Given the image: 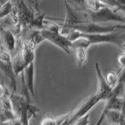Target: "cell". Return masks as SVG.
<instances>
[{
    "label": "cell",
    "instance_id": "6da1fadb",
    "mask_svg": "<svg viewBox=\"0 0 125 125\" xmlns=\"http://www.w3.org/2000/svg\"><path fill=\"white\" fill-rule=\"evenodd\" d=\"M59 31L69 41L71 42L72 48L83 47L88 49L92 45L111 43V44L117 45L124 52L125 42L124 30L104 34H88L80 32V31L69 28V27H62L60 26Z\"/></svg>",
    "mask_w": 125,
    "mask_h": 125
},
{
    "label": "cell",
    "instance_id": "7a4b0ae2",
    "mask_svg": "<svg viewBox=\"0 0 125 125\" xmlns=\"http://www.w3.org/2000/svg\"><path fill=\"white\" fill-rule=\"evenodd\" d=\"M9 97L13 111L21 124H28L29 120L39 112V109L31 104V99L21 93L12 92Z\"/></svg>",
    "mask_w": 125,
    "mask_h": 125
},
{
    "label": "cell",
    "instance_id": "3957f363",
    "mask_svg": "<svg viewBox=\"0 0 125 125\" xmlns=\"http://www.w3.org/2000/svg\"><path fill=\"white\" fill-rule=\"evenodd\" d=\"M86 14L88 22H118L124 24L125 23L124 11L111 6H105L95 11L86 10Z\"/></svg>",
    "mask_w": 125,
    "mask_h": 125
},
{
    "label": "cell",
    "instance_id": "277c9868",
    "mask_svg": "<svg viewBox=\"0 0 125 125\" xmlns=\"http://www.w3.org/2000/svg\"><path fill=\"white\" fill-rule=\"evenodd\" d=\"M59 24H51L45 26L41 29V33L45 41L51 42L58 48L61 49L66 54H70V49H72L71 42L69 41L63 34L59 31Z\"/></svg>",
    "mask_w": 125,
    "mask_h": 125
},
{
    "label": "cell",
    "instance_id": "5b68a950",
    "mask_svg": "<svg viewBox=\"0 0 125 125\" xmlns=\"http://www.w3.org/2000/svg\"><path fill=\"white\" fill-rule=\"evenodd\" d=\"M0 70H2L6 81L9 83L12 92H17V81L16 74L12 65V56L0 45Z\"/></svg>",
    "mask_w": 125,
    "mask_h": 125
},
{
    "label": "cell",
    "instance_id": "8992f818",
    "mask_svg": "<svg viewBox=\"0 0 125 125\" xmlns=\"http://www.w3.org/2000/svg\"><path fill=\"white\" fill-rule=\"evenodd\" d=\"M70 28L80 31L82 33L88 34H104L109 33L113 31H117L120 30H124L125 26L124 23L111 26H103L99 24V23L94 22H84L79 24L74 25Z\"/></svg>",
    "mask_w": 125,
    "mask_h": 125
},
{
    "label": "cell",
    "instance_id": "52a82bcc",
    "mask_svg": "<svg viewBox=\"0 0 125 125\" xmlns=\"http://www.w3.org/2000/svg\"><path fill=\"white\" fill-rule=\"evenodd\" d=\"M100 101L101 99H99V97L97 95H95V94H94L92 95H90L87 99L83 100L73 111L70 113V118L69 124H73L76 120L80 118L81 116L88 113L89 111Z\"/></svg>",
    "mask_w": 125,
    "mask_h": 125
},
{
    "label": "cell",
    "instance_id": "ba28073f",
    "mask_svg": "<svg viewBox=\"0 0 125 125\" xmlns=\"http://www.w3.org/2000/svg\"><path fill=\"white\" fill-rule=\"evenodd\" d=\"M95 68L97 74V90L95 94L99 97L101 101H105L110 95L113 88H111L107 83L98 62L95 63Z\"/></svg>",
    "mask_w": 125,
    "mask_h": 125
},
{
    "label": "cell",
    "instance_id": "9c48e42d",
    "mask_svg": "<svg viewBox=\"0 0 125 125\" xmlns=\"http://www.w3.org/2000/svg\"><path fill=\"white\" fill-rule=\"evenodd\" d=\"M66 8V16L65 18L62 21V24L60 26L62 27H72L74 25L79 24L82 23L81 16V11L79 10H76L70 6L66 0H63Z\"/></svg>",
    "mask_w": 125,
    "mask_h": 125
},
{
    "label": "cell",
    "instance_id": "30bf717a",
    "mask_svg": "<svg viewBox=\"0 0 125 125\" xmlns=\"http://www.w3.org/2000/svg\"><path fill=\"white\" fill-rule=\"evenodd\" d=\"M0 44L11 56L14 52L17 44V39L15 34L9 28L2 26H0Z\"/></svg>",
    "mask_w": 125,
    "mask_h": 125
},
{
    "label": "cell",
    "instance_id": "8fae6325",
    "mask_svg": "<svg viewBox=\"0 0 125 125\" xmlns=\"http://www.w3.org/2000/svg\"><path fill=\"white\" fill-rule=\"evenodd\" d=\"M34 61L26 65L23 72L20 74L21 81L24 83L27 90L32 97H34Z\"/></svg>",
    "mask_w": 125,
    "mask_h": 125
},
{
    "label": "cell",
    "instance_id": "7c38bea8",
    "mask_svg": "<svg viewBox=\"0 0 125 125\" xmlns=\"http://www.w3.org/2000/svg\"><path fill=\"white\" fill-rule=\"evenodd\" d=\"M106 120L109 124H124L125 122L124 109H109L105 113L103 117V121Z\"/></svg>",
    "mask_w": 125,
    "mask_h": 125
},
{
    "label": "cell",
    "instance_id": "4fadbf2b",
    "mask_svg": "<svg viewBox=\"0 0 125 125\" xmlns=\"http://www.w3.org/2000/svg\"><path fill=\"white\" fill-rule=\"evenodd\" d=\"M72 49L74 50V57H75L77 67H81L88 59L87 49L83 48V47H74Z\"/></svg>",
    "mask_w": 125,
    "mask_h": 125
},
{
    "label": "cell",
    "instance_id": "5bb4252c",
    "mask_svg": "<svg viewBox=\"0 0 125 125\" xmlns=\"http://www.w3.org/2000/svg\"><path fill=\"white\" fill-rule=\"evenodd\" d=\"M89 124V113H87L84 116H81L80 118H78L73 122V124Z\"/></svg>",
    "mask_w": 125,
    "mask_h": 125
},
{
    "label": "cell",
    "instance_id": "9a60e30c",
    "mask_svg": "<svg viewBox=\"0 0 125 125\" xmlns=\"http://www.w3.org/2000/svg\"><path fill=\"white\" fill-rule=\"evenodd\" d=\"M10 94L8 93V90L6 88V86L5 84V83H0V99L4 96H6V95H9Z\"/></svg>",
    "mask_w": 125,
    "mask_h": 125
},
{
    "label": "cell",
    "instance_id": "2e32d148",
    "mask_svg": "<svg viewBox=\"0 0 125 125\" xmlns=\"http://www.w3.org/2000/svg\"><path fill=\"white\" fill-rule=\"evenodd\" d=\"M41 124H55L54 117L51 116H46L42 118L41 121Z\"/></svg>",
    "mask_w": 125,
    "mask_h": 125
},
{
    "label": "cell",
    "instance_id": "e0dca14e",
    "mask_svg": "<svg viewBox=\"0 0 125 125\" xmlns=\"http://www.w3.org/2000/svg\"><path fill=\"white\" fill-rule=\"evenodd\" d=\"M118 63L120 68H124V52H122V54L118 56Z\"/></svg>",
    "mask_w": 125,
    "mask_h": 125
},
{
    "label": "cell",
    "instance_id": "ac0fdd59",
    "mask_svg": "<svg viewBox=\"0 0 125 125\" xmlns=\"http://www.w3.org/2000/svg\"><path fill=\"white\" fill-rule=\"evenodd\" d=\"M8 1H10V0H0V6L3 5L4 3H6V2H8Z\"/></svg>",
    "mask_w": 125,
    "mask_h": 125
},
{
    "label": "cell",
    "instance_id": "d6986e66",
    "mask_svg": "<svg viewBox=\"0 0 125 125\" xmlns=\"http://www.w3.org/2000/svg\"><path fill=\"white\" fill-rule=\"evenodd\" d=\"M0 124H1V121H0Z\"/></svg>",
    "mask_w": 125,
    "mask_h": 125
}]
</instances>
